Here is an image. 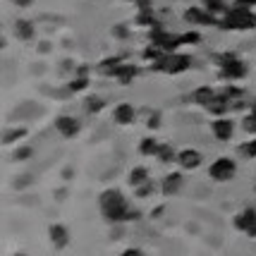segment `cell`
Wrapping results in <instances>:
<instances>
[{"label":"cell","mask_w":256,"mask_h":256,"mask_svg":"<svg viewBox=\"0 0 256 256\" xmlns=\"http://www.w3.org/2000/svg\"><path fill=\"white\" fill-rule=\"evenodd\" d=\"M178 151L180 148H175L172 144H160V148H158L156 154V160L160 163V166H172V163H178Z\"/></svg>","instance_id":"cell-22"},{"label":"cell","mask_w":256,"mask_h":256,"mask_svg":"<svg viewBox=\"0 0 256 256\" xmlns=\"http://www.w3.org/2000/svg\"><path fill=\"white\" fill-rule=\"evenodd\" d=\"M82 108H84L86 115H98V112L106 108V98L98 96V94H96V96H86L84 103H82Z\"/></svg>","instance_id":"cell-24"},{"label":"cell","mask_w":256,"mask_h":256,"mask_svg":"<svg viewBox=\"0 0 256 256\" xmlns=\"http://www.w3.org/2000/svg\"><path fill=\"white\" fill-rule=\"evenodd\" d=\"M134 24H136V26H144V29H154V26H158L156 12L154 10H136Z\"/></svg>","instance_id":"cell-25"},{"label":"cell","mask_w":256,"mask_h":256,"mask_svg":"<svg viewBox=\"0 0 256 256\" xmlns=\"http://www.w3.org/2000/svg\"><path fill=\"white\" fill-rule=\"evenodd\" d=\"M158 148H160V142L156 139V134H146L139 139V144H136V154L144 158H156Z\"/></svg>","instance_id":"cell-19"},{"label":"cell","mask_w":256,"mask_h":256,"mask_svg":"<svg viewBox=\"0 0 256 256\" xmlns=\"http://www.w3.org/2000/svg\"><path fill=\"white\" fill-rule=\"evenodd\" d=\"M151 180V170L146 166H134L132 170H130V175H127V184L130 187H139V184H144V182H148Z\"/></svg>","instance_id":"cell-20"},{"label":"cell","mask_w":256,"mask_h":256,"mask_svg":"<svg viewBox=\"0 0 256 256\" xmlns=\"http://www.w3.org/2000/svg\"><path fill=\"white\" fill-rule=\"evenodd\" d=\"M204 166V154H201L199 148H194V146H184V148H180L178 151V168L180 170H184V172H194V170H199Z\"/></svg>","instance_id":"cell-10"},{"label":"cell","mask_w":256,"mask_h":256,"mask_svg":"<svg viewBox=\"0 0 256 256\" xmlns=\"http://www.w3.org/2000/svg\"><path fill=\"white\" fill-rule=\"evenodd\" d=\"M110 34L115 36V38H120V41H127V38H130V29H127L124 24H118V26H112Z\"/></svg>","instance_id":"cell-37"},{"label":"cell","mask_w":256,"mask_h":256,"mask_svg":"<svg viewBox=\"0 0 256 256\" xmlns=\"http://www.w3.org/2000/svg\"><path fill=\"white\" fill-rule=\"evenodd\" d=\"M242 130H244L246 134H254L256 136V115L246 112L244 118H242Z\"/></svg>","instance_id":"cell-36"},{"label":"cell","mask_w":256,"mask_h":256,"mask_svg":"<svg viewBox=\"0 0 256 256\" xmlns=\"http://www.w3.org/2000/svg\"><path fill=\"white\" fill-rule=\"evenodd\" d=\"M211 134L216 142H220V144H230L234 136V120L230 115H223V118H211Z\"/></svg>","instance_id":"cell-7"},{"label":"cell","mask_w":256,"mask_h":256,"mask_svg":"<svg viewBox=\"0 0 256 256\" xmlns=\"http://www.w3.org/2000/svg\"><path fill=\"white\" fill-rule=\"evenodd\" d=\"M12 256H26V254H24V252H14V254H12Z\"/></svg>","instance_id":"cell-48"},{"label":"cell","mask_w":256,"mask_h":256,"mask_svg":"<svg viewBox=\"0 0 256 256\" xmlns=\"http://www.w3.org/2000/svg\"><path fill=\"white\" fill-rule=\"evenodd\" d=\"M230 5H234V8H252V10H254L256 0H232Z\"/></svg>","instance_id":"cell-43"},{"label":"cell","mask_w":256,"mask_h":256,"mask_svg":"<svg viewBox=\"0 0 256 256\" xmlns=\"http://www.w3.org/2000/svg\"><path fill=\"white\" fill-rule=\"evenodd\" d=\"M254 223H256V208L254 206H244L242 211H237L232 216V228L242 234H246V230H249Z\"/></svg>","instance_id":"cell-14"},{"label":"cell","mask_w":256,"mask_h":256,"mask_svg":"<svg viewBox=\"0 0 256 256\" xmlns=\"http://www.w3.org/2000/svg\"><path fill=\"white\" fill-rule=\"evenodd\" d=\"M184 190V170H172L166 172L160 182H158V192L163 196H178L180 192Z\"/></svg>","instance_id":"cell-9"},{"label":"cell","mask_w":256,"mask_h":256,"mask_svg":"<svg viewBox=\"0 0 256 256\" xmlns=\"http://www.w3.org/2000/svg\"><path fill=\"white\" fill-rule=\"evenodd\" d=\"M204 110L208 112V115H213V118H223V115H230V112H232V100L225 98L223 94H216L213 100L204 108Z\"/></svg>","instance_id":"cell-15"},{"label":"cell","mask_w":256,"mask_h":256,"mask_svg":"<svg viewBox=\"0 0 256 256\" xmlns=\"http://www.w3.org/2000/svg\"><path fill=\"white\" fill-rule=\"evenodd\" d=\"M237 154L242 158H246V160H254L256 158V136L254 139H246V142H242V144L237 146Z\"/></svg>","instance_id":"cell-29"},{"label":"cell","mask_w":256,"mask_h":256,"mask_svg":"<svg viewBox=\"0 0 256 256\" xmlns=\"http://www.w3.org/2000/svg\"><path fill=\"white\" fill-rule=\"evenodd\" d=\"M122 2H136V0H122Z\"/></svg>","instance_id":"cell-49"},{"label":"cell","mask_w":256,"mask_h":256,"mask_svg":"<svg viewBox=\"0 0 256 256\" xmlns=\"http://www.w3.org/2000/svg\"><path fill=\"white\" fill-rule=\"evenodd\" d=\"M62 178H65V180H70V178H72V168H65V172H62Z\"/></svg>","instance_id":"cell-46"},{"label":"cell","mask_w":256,"mask_h":256,"mask_svg":"<svg viewBox=\"0 0 256 256\" xmlns=\"http://www.w3.org/2000/svg\"><path fill=\"white\" fill-rule=\"evenodd\" d=\"M180 41H182V46H199L204 41V36L199 29H190V32L180 34Z\"/></svg>","instance_id":"cell-31"},{"label":"cell","mask_w":256,"mask_h":256,"mask_svg":"<svg viewBox=\"0 0 256 256\" xmlns=\"http://www.w3.org/2000/svg\"><path fill=\"white\" fill-rule=\"evenodd\" d=\"M98 208L103 220L112 225H124V223H136L142 218V211L134 208L130 199L124 196L118 187H108L98 194Z\"/></svg>","instance_id":"cell-1"},{"label":"cell","mask_w":256,"mask_h":256,"mask_svg":"<svg viewBox=\"0 0 256 256\" xmlns=\"http://www.w3.org/2000/svg\"><path fill=\"white\" fill-rule=\"evenodd\" d=\"M163 216H166V206H163V204H160V206H156L154 211L148 213V218H151V220H158V218H163Z\"/></svg>","instance_id":"cell-41"},{"label":"cell","mask_w":256,"mask_h":256,"mask_svg":"<svg viewBox=\"0 0 256 256\" xmlns=\"http://www.w3.org/2000/svg\"><path fill=\"white\" fill-rule=\"evenodd\" d=\"M65 84L70 86V91H72L74 96H79V94H84V91L91 89V77H70Z\"/></svg>","instance_id":"cell-26"},{"label":"cell","mask_w":256,"mask_h":256,"mask_svg":"<svg viewBox=\"0 0 256 256\" xmlns=\"http://www.w3.org/2000/svg\"><path fill=\"white\" fill-rule=\"evenodd\" d=\"M218 94H223L225 98L230 100H237V98H246V91L240 86V84H223L220 89H218Z\"/></svg>","instance_id":"cell-28"},{"label":"cell","mask_w":256,"mask_h":256,"mask_svg":"<svg viewBox=\"0 0 256 256\" xmlns=\"http://www.w3.org/2000/svg\"><path fill=\"white\" fill-rule=\"evenodd\" d=\"M124 62L122 56H108L103 58L98 65H96V72H98L100 77H108V79H115V72L120 70V65Z\"/></svg>","instance_id":"cell-16"},{"label":"cell","mask_w":256,"mask_h":256,"mask_svg":"<svg viewBox=\"0 0 256 256\" xmlns=\"http://www.w3.org/2000/svg\"><path fill=\"white\" fill-rule=\"evenodd\" d=\"M201 5L208 12H213L216 17H223L225 12L230 10V2L228 0H201Z\"/></svg>","instance_id":"cell-27"},{"label":"cell","mask_w":256,"mask_h":256,"mask_svg":"<svg viewBox=\"0 0 256 256\" xmlns=\"http://www.w3.org/2000/svg\"><path fill=\"white\" fill-rule=\"evenodd\" d=\"M53 124H56L58 134H60L62 139H74V136L82 132V122H79L74 115H70V112H60Z\"/></svg>","instance_id":"cell-11"},{"label":"cell","mask_w":256,"mask_h":256,"mask_svg":"<svg viewBox=\"0 0 256 256\" xmlns=\"http://www.w3.org/2000/svg\"><path fill=\"white\" fill-rule=\"evenodd\" d=\"M134 8L136 10H154V0H136Z\"/></svg>","instance_id":"cell-42"},{"label":"cell","mask_w":256,"mask_h":256,"mask_svg":"<svg viewBox=\"0 0 256 256\" xmlns=\"http://www.w3.org/2000/svg\"><path fill=\"white\" fill-rule=\"evenodd\" d=\"M246 237H249V240H256V223L252 225L249 230H246Z\"/></svg>","instance_id":"cell-45"},{"label":"cell","mask_w":256,"mask_h":256,"mask_svg":"<svg viewBox=\"0 0 256 256\" xmlns=\"http://www.w3.org/2000/svg\"><path fill=\"white\" fill-rule=\"evenodd\" d=\"M139 77V67L134 65V62H127L124 60L122 65H120V70L115 72V82L120 84V86H130V84H134V79Z\"/></svg>","instance_id":"cell-18"},{"label":"cell","mask_w":256,"mask_h":256,"mask_svg":"<svg viewBox=\"0 0 256 256\" xmlns=\"http://www.w3.org/2000/svg\"><path fill=\"white\" fill-rule=\"evenodd\" d=\"M12 160L14 163H24V160H32L34 158V146H14V151H12Z\"/></svg>","instance_id":"cell-30"},{"label":"cell","mask_w":256,"mask_h":256,"mask_svg":"<svg viewBox=\"0 0 256 256\" xmlns=\"http://www.w3.org/2000/svg\"><path fill=\"white\" fill-rule=\"evenodd\" d=\"M91 72H94V67L86 65V62H77L74 67V74L72 77H91Z\"/></svg>","instance_id":"cell-38"},{"label":"cell","mask_w":256,"mask_h":256,"mask_svg":"<svg viewBox=\"0 0 256 256\" xmlns=\"http://www.w3.org/2000/svg\"><path fill=\"white\" fill-rule=\"evenodd\" d=\"M12 32H14V36H17L20 41H32L34 36H36V26H34V22H29V20H17L14 26H12Z\"/></svg>","instance_id":"cell-21"},{"label":"cell","mask_w":256,"mask_h":256,"mask_svg":"<svg viewBox=\"0 0 256 256\" xmlns=\"http://www.w3.org/2000/svg\"><path fill=\"white\" fill-rule=\"evenodd\" d=\"M249 112H252V115H256V100L252 103V108H249Z\"/></svg>","instance_id":"cell-47"},{"label":"cell","mask_w":256,"mask_h":256,"mask_svg":"<svg viewBox=\"0 0 256 256\" xmlns=\"http://www.w3.org/2000/svg\"><path fill=\"white\" fill-rule=\"evenodd\" d=\"M208 178L218 184H225V182H232L237 178V160L230 156H218L216 160H211L208 166Z\"/></svg>","instance_id":"cell-4"},{"label":"cell","mask_w":256,"mask_h":256,"mask_svg":"<svg viewBox=\"0 0 256 256\" xmlns=\"http://www.w3.org/2000/svg\"><path fill=\"white\" fill-rule=\"evenodd\" d=\"M154 192H156V182H154V180H148V182H144V184L134 187V199H148Z\"/></svg>","instance_id":"cell-32"},{"label":"cell","mask_w":256,"mask_h":256,"mask_svg":"<svg viewBox=\"0 0 256 256\" xmlns=\"http://www.w3.org/2000/svg\"><path fill=\"white\" fill-rule=\"evenodd\" d=\"M246 77H249V67H246V62L242 58H234L232 62L218 67V79L223 84H237V82H242Z\"/></svg>","instance_id":"cell-6"},{"label":"cell","mask_w":256,"mask_h":256,"mask_svg":"<svg viewBox=\"0 0 256 256\" xmlns=\"http://www.w3.org/2000/svg\"><path fill=\"white\" fill-rule=\"evenodd\" d=\"M50 94H53L50 98H56V100H67V98H72V96H74V94L70 91V86H67V84L58 86V89H50Z\"/></svg>","instance_id":"cell-35"},{"label":"cell","mask_w":256,"mask_h":256,"mask_svg":"<svg viewBox=\"0 0 256 256\" xmlns=\"http://www.w3.org/2000/svg\"><path fill=\"white\" fill-rule=\"evenodd\" d=\"M36 50H38L41 56H48V53L53 50V46H50V41H38V46H36Z\"/></svg>","instance_id":"cell-40"},{"label":"cell","mask_w":256,"mask_h":256,"mask_svg":"<svg viewBox=\"0 0 256 256\" xmlns=\"http://www.w3.org/2000/svg\"><path fill=\"white\" fill-rule=\"evenodd\" d=\"M14 5H17V8H32L34 0H14Z\"/></svg>","instance_id":"cell-44"},{"label":"cell","mask_w":256,"mask_h":256,"mask_svg":"<svg viewBox=\"0 0 256 256\" xmlns=\"http://www.w3.org/2000/svg\"><path fill=\"white\" fill-rule=\"evenodd\" d=\"M194 67V58L187 56V53H166V56L156 60V62H148V70L151 72H163L168 77H178V74H184Z\"/></svg>","instance_id":"cell-3"},{"label":"cell","mask_w":256,"mask_h":256,"mask_svg":"<svg viewBox=\"0 0 256 256\" xmlns=\"http://www.w3.org/2000/svg\"><path fill=\"white\" fill-rule=\"evenodd\" d=\"M216 94H218V89H213L211 84H201V86H196V89L190 94V100L194 106H199V108H206Z\"/></svg>","instance_id":"cell-17"},{"label":"cell","mask_w":256,"mask_h":256,"mask_svg":"<svg viewBox=\"0 0 256 256\" xmlns=\"http://www.w3.org/2000/svg\"><path fill=\"white\" fill-rule=\"evenodd\" d=\"M26 134H29V130H26V127H8V130H5V134H2V146L20 144Z\"/></svg>","instance_id":"cell-23"},{"label":"cell","mask_w":256,"mask_h":256,"mask_svg":"<svg viewBox=\"0 0 256 256\" xmlns=\"http://www.w3.org/2000/svg\"><path fill=\"white\" fill-rule=\"evenodd\" d=\"M48 240L56 252H65L70 242H72V234H70V228L65 223H50L48 225Z\"/></svg>","instance_id":"cell-12"},{"label":"cell","mask_w":256,"mask_h":256,"mask_svg":"<svg viewBox=\"0 0 256 256\" xmlns=\"http://www.w3.org/2000/svg\"><path fill=\"white\" fill-rule=\"evenodd\" d=\"M163 56H166V53H163L158 46H154V44H148L144 50H142V58H144L146 62H156V60H160Z\"/></svg>","instance_id":"cell-33"},{"label":"cell","mask_w":256,"mask_h":256,"mask_svg":"<svg viewBox=\"0 0 256 256\" xmlns=\"http://www.w3.org/2000/svg\"><path fill=\"white\" fill-rule=\"evenodd\" d=\"M182 20L187 24H192V26H218V22H220V17H216V14L208 12L204 5H199V8H187L184 14H182Z\"/></svg>","instance_id":"cell-8"},{"label":"cell","mask_w":256,"mask_h":256,"mask_svg":"<svg viewBox=\"0 0 256 256\" xmlns=\"http://www.w3.org/2000/svg\"><path fill=\"white\" fill-rule=\"evenodd\" d=\"M160 124H163V112L160 110L148 112V118H146V127H148L151 132H158V130H160Z\"/></svg>","instance_id":"cell-34"},{"label":"cell","mask_w":256,"mask_h":256,"mask_svg":"<svg viewBox=\"0 0 256 256\" xmlns=\"http://www.w3.org/2000/svg\"><path fill=\"white\" fill-rule=\"evenodd\" d=\"M120 256H146V254L144 249H139V246H127V249L120 252Z\"/></svg>","instance_id":"cell-39"},{"label":"cell","mask_w":256,"mask_h":256,"mask_svg":"<svg viewBox=\"0 0 256 256\" xmlns=\"http://www.w3.org/2000/svg\"><path fill=\"white\" fill-rule=\"evenodd\" d=\"M218 26L223 32H249V29H256V12L252 8H234V5H230V10L220 17Z\"/></svg>","instance_id":"cell-2"},{"label":"cell","mask_w":256,"mask_h":256,"mask_svg":"<svg viewBox=\"0 0 256 256\" xmlns=\"http://www.w3.org/2000/svg\"><path fill=\"white\" fill-rule=\"evenodd\" d=\"M148 44L158 46L163 53H178V48L182 46V41H180V34H170L168 29H163V26L158 24L154 29H148Z\"/></svg>","instance_id":"cell-5"},{"label":"cell","mask_w":256,"mask_h":256,"mask_svg":"<svg viewBox=\"0 0 256 256\" xmlns=\"http://www.w3.org/2000/svg\"><path fill=\"white\" fill-rule=\"evenodd\" d=\"M112 122L118 124V127H130V124L136 122V108H134L132 103H127V100H122V103H118L115 108H112Z\"/></svg>","instance_id":"cell-13"}]
</instances>
